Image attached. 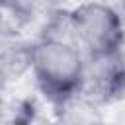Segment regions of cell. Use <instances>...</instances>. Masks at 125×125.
<instances>
[{
  "label": "cell",
  "mask_w": 125,
  "mask_h": 125,
  "mask_svg": "<svg viewBox=\"0 0 125 125\" xmlns=\"http://www.w3.org/2000/svg\"><path fill=\"white\" fill-rule=\"evenodd\" d=\"M86 57L68 33L51 31L29 45V70L43 96L61 105L80 94Z\"/></svg>",
  "instance_id": "cell-1"
},
{
  "label": "cell",
  "mask_w": 125,
  "mask_h": 125,
  "mask_svg": "<svg viewBox=\"0 0 125 125\" xmlns=\"http://www.w3.org/2000/svg\"><path fill=\"white\" fill-rule=\"evenodd\" d=\"M64 29L86 59L111 57L123 51V21L105 2H84L64 18Z\"/></svg>",
  "instance_id": "cell-2"
},
{
  "label": "cell",
  "mask_w": 125,
  "mask_h": 125,
  "mask_svg": "<svg viewBox=\"0 0 125 125\" xmlns=\"http://www.w3.org/2000/svg\"><path fill=\"white\" fill-rule=\"evenodd\" d=\"M123 78L125 70L121 53L111 57L86 59L80 96L92 100L98 105L117 100L123 92Z\"/></svg>",
  "instance_id": "cell-3"
},
{
  "label": "cell",
  "mask_w": 125,
  "mask_h": 125,
  "mask_svg": "<svg viewBox=\"0 0 125 125\" xmlns=\"http://www.w3.org/2000/svg\"><path fill=\"white\" fill-rule=\"evenodd\" d=\"M55 125H105L100 105L84 96H74L57 105Z\"/></svg>",
  "instance_id": "cell-4"
},
{
  "label": "cell",
  "mask_w": 125,
  "mask_h": 125,
  "mask_svg": "<svg viewBox=\"0 0 125 125\" xmlns=\"http://www.w3.org/2000/svg\"><path fill=\"white\" fill-rule=\"evenodd\" d=\"M29 70V45L0 41V86L20 80Z\"/></svg>",
  "instance_id": "cell-5"
},
{
  "label": "cell",
  "mask_w": 125,
  "mask_h": 125,
  "mask_svg": "<svg viewBox=\"0 0 125 125\" xmlns=\"http://www.w3.org/2000/svg\"><path fill=\"white\" fill-rule=\"evenodd\" d=\"M0 2H2V0H0Z\"/></svg>",
  "instance_id": "cell-6"
}]
</instances>
